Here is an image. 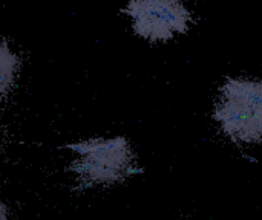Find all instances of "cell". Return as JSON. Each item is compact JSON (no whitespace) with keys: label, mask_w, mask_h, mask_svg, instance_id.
Returning <instances> with one entry per match:
<instances>
[{"label":"cell","mask_w":262,"mask_h":220,"mask_svg":"<svg viewBox=\"0 0 262 220\" xmlns=\"http://www.w3.org/2000/svg\"><path fill=\"white\" fill-rule=\"evenodd\" d=\"M213 119L241 144H262V78H227L220 89Z\"/></svg>","instance_id":"cell-1"},{"label":"cell","mask_w":262,"mask_h":220,"mask_svg":"<svg viewBox=\"0 0 262 220\" xmlns=\"http://www.w3.org/2000/svg\"><path fill=\"white\" fill-rule=\"evenodd\" d=\"M71 149L77 153L72 170L86 185L118 184L135 172L134 152L126 138L91 139L74 144Z\"/></svg>","instance_id":"cell-2"},{"label":"cell","mask_w":262,"mask_h":220,"mask_svg":"<svg viewBox=\"0 0 262 220\" xmlns=\"http://www.w3.org/2000/svg\"><path fill=\"white\" fill-rule=\"evenodd\" d=\"M123 12L134 32L150 43L175 40L193 25V14L184 0H129Z\"/></svg>","instance_id":"cell-3"},{"label":"cell","mask_w":262,"mask_h":220,"mask_svg":"<svg viewBox=\"0 0 262 220\" xmlns=\"http://www.w3.org/2000/svg\"><path fill=\"white\" fill-rule=\"evenodd\" d=\"M17 69L18 58L9 49V46L0 38V93H5L12 87Z\"/></svg>","instance_id":"cell-4"},{"label":"cell","mask_w":262,"mask_h":220,"mask_svg":"<svg viewBox=\"0 0 262 220\" xmlns=\"http://www.w3.org/2000/svg\"><path fill=\"white\" fill-rule=\"evenodd\" d=\"M0 220H8V210L2 202H0Z\"/></svg>","instance_id":"cell-5"}]
</instances>
